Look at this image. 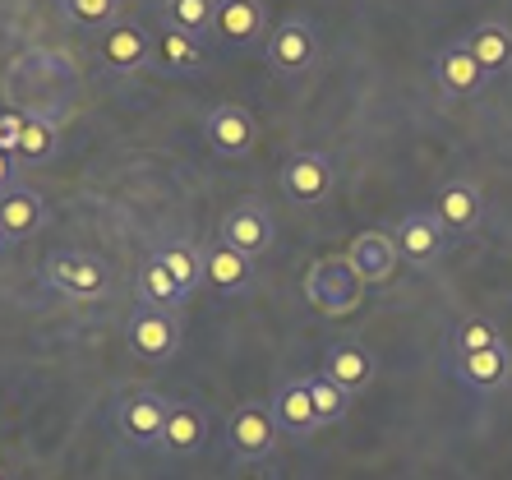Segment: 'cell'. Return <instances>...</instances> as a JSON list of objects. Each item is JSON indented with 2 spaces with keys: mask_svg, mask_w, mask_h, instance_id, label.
Listing matches in <instances>:
<instances>
[{
  "mask_svg": "<svg viewBox=\"0 0 512 480\" xmlns=\"http://www.w3.org/2000/svg\"><path fill=\"white\" fill-rule=\"evenodd\" d=\"M167 416H171V402H162L148 388H139V393H130L120 402V430H125L130 444H143V448H157Z\"/></svg>",
  "mask_w": 512,
  "mask_h": 480,
  "instance_id": "obj_11",
  "label": "cell"
},
{
  "mask_svg": "<svg viewBox=\"0 0 512 480\" xmlns=\"http://www.w3.org/2000/svg\"><path fill=\"white\" fill-rule=\"evenodd\" d=\"M203 282L213 291H245L254 282V259L231 250L227 240H213L203 250Z\"/></svg>",
  "mask_w": 512,
  "mask_h": 480,
  "instance_id": "obj_16",
  "label": "cell"
},
{
  "mask_svg": "<svg viewBox=\"0 0 512 480\" xmlns=\"http://www.w3.org/2000/svg\"><path fill=\"white\" fill-rule=\"evenodd\" d=\"M453 347H457V356H471V351H489V347H503V333L489 324V319H466V324L453 333Z\"/></svg>",
  "mask_w": 512,
  "mask_h": 480,
  "instance_id": "obj_29",
  "label": "cell"
},
{
  "mask_svg": "<svg viewBox=\"0 0 512 480\" xmlns=\"http://www.w3.org/2000/svg\"><path fill=\"white\" fill-rule=\"evenodd\" d=\"M217 240H227L231 250L259 259V254H268V245H273V217H268V208L263 204L245 199V204H236L227 217H222Z\"/></svg>",
  "mask_w": 512,
  "mask_h": 480,
  "instance_id": "obj_7",
  "label": "cell"
},
{
  "mask_svg": "<svg viewBox=\"0 0 512 480\" xmlns=\"http://www.w3.org/2000/svg\"><path fill=\"white\" fill-rule=\"evenodd\" d=\"M434 79H439V88L448 97H476L485 93L489 74L476 65V56L457 42V47H443L439 56H434Z\"/></svg>",
  "mask_w": 512,
  "mask_h": 480,
  "instance_id": "obj_15",
  "label": "cell"
},
{
  "mask_svg": "<svg viewBox=\"0 0 512 480\" xmlns=\"http://www.w3.org/2000/svg\"><path fill=\"white\" fill-rule=\"evenodd\" d=\"M277 420L268 402H245V407L231 411L227 420V448L240 462H263V457L277 448Z\"/></svg>",
  "mask_w": 512,
  "mask_h": 480,
  "instance_id": "obj_2",
  "label": "cell"
},
{
  "mask_svg": "<svg viewBox=\"0 0 512 480\" xmlns=\"http://www.w3.org/2000/svg\"><path fill=\"white\" fill-rule=\"evenodd\" d=\"M282 190L296 199V204H323L328 190H333V162L323 153H291L282 162Z\"/></svg>",
  "mask_w": 512,
  "mask_h": 480,
  "instance_id": "obj_9",
  "label": "cell"
},
{
  "mask_svg": "<svg viewBox=\"0 0 512 480\" xmlns=\"http://www.w3.org/2000/svg\"><path fill=\"white\" fill-rule=\"evenodd\" d=\"M10 180H14V171H10V153H0V194L10 190Z\"/></svg>",
  "mask_w": 512,
  "mask_h": 480,
  "instance_id": "obj_32",
  "label": "cell"
},
{
  "mask_svg": "<svg viewBox=\"0 0 512 480\" xmlns=\"http://www.w3.org/2000/svg\"><path fill=\"white\" fill-rule=\"evenodd\" d=\"M116 10H120V0H65V14H70L74 24H84V28L111 24Z\"/></svg>",
  "mask_w": 512,
  "mask_h": 480,
  "instance_id": "obj_30",
  "label": "cell"
},
{
  "mask_svg": "<svg viewBox=\"0 0 512 480\" xmlns=\"http://www.w3.org/2000/svg\"><path fill=\"white\" fill-rule=\"evenodd\" d=\"M47 227V204L37 199V190H10L0 194V231L10 240H24V236H37V231Z\"/></svg>",
  "mask_w": 512,
  "mask_h": 480,
  "instance_id": "obj_19",
  "label": "cell"
},
{
  "mask_svg": "<svg viewBox=\"0 0 512 480\" xmlns=\"http://www.w3.org/2000/svg\"><path fill=\"white\" fill-rule=\"evenodd\" d=\"M305 384H310V402H314V416H319V425H337V420L346 416V397H351V393H342V388H337L328 374H310Z\"/></svg>",
  "mask_w": 512,
  "mask_h": 480,
  "instance_id": "obj_26",
  "label": "cell"
},
{
  "mask_svg": "<svg viewBox=\"0 0 512 480\" xmlns=\"http://www.w3.org/2000/svg\"><path fill=\"white\" fill-rule=\"evenodd\" d=\"M305 300L328 319H342L365 300V282H360V273L351 268L346 254H328L305 273Z\"/></svg>",
  "mask_w": 512,
  "mask_h": 480,
  "instance_id": "obj_1",
  "label": "cell"
},
{
  "mask_svg": "<svg viewBox=\"0 0 512 480\" xmlns=\"http://www.w3.org/2000/svg\"><path fill=\"white\" fill-rule=\"evenodd\" d=\"M393 240H397V254H402L406 264H416V268H429L443 250H448V231H443V222L434 217V208H416V213H406Z\"/></svg>",
  "mask_w": 512,
  "mask_h": 480,
  "instance_id": "obj_6",
  "label": "cell"
},
{
  "mask_svg": "<svg viewBox=\"0 0 512 480\" xmlns=\"http://www.w3.org/2000/svg\"><path fill=\"white\" fill-rule=\"evenodd\" d=\"M167 19L176 33L203 37L217 24V0H167Z\"/></svg>",
  "mask_w": 512,
  "mask_h": 480,
  "instance_id": "obj_24",
  "label": "cell"
},
{
  "mask_svg": "<svg viewBox=\"0 0 512 480\" xmlns=\"http://www.w3.org/2000/svg\"><path fill=\"white\" fill-rule=\"evenodd\" d=\"M5 245H10V236H5V231H0V250H5Z\"/></svg>",
  "mask_w": 512,
  "mask_h": 480,
  "instance_id": "obj_33",
  "label": "cell"
},
{
  "mask_svg": "<svg viewBox=\"0 0 512 480\" xmlns=\"http://www.w3.org/2000/svg\"><path fill=\"white\" fill-rule=\"evenodd\" d=\"M47 282L65 296H79V300H93L111 287V273L107 264L88 250H56L47 259Z\"/></svg>",
  "mask_w": 512,
  "mask_h": 480,
  "instance_id": "obj_3",
  "label": "cell"
},
{
  "mask_svg": "<svg viewBox=\"0 0 512 480\" xmlns=\"http://www.w3.org/2000/svg\"><path fill=\"white\" fill-rule=\"evenodd\" d=\"M56 153V120L51 116H28L24 120V139H19V157L24 162H47Z\"/></svg>",
  "mask_w": 512,
  "mask_h": 480,
  "instance_id": "obj_27",
  "label": "cell"
},
{
  "mask_svg": "<svg viewBox=\"0 0 512 480\" xmlns=\"http://www.w3.org/2000/svg\"><path fill=\"white\" fill-rule=\"evenodd\" d=\"M213 33L231 51H245L254 42H263V0H217Z\"/></svg>",
  "mask_w": 512,
  "mask_h": 480,
  "instance_id": "obj_12",
  "label": "cell"
},
{
  "mask_svg": "<svg viewBox=\"0 0 512 480\" xmlns=\"http://www.w3.org/2000/svg\"><path fill=\"white\" fill-rule=\"evenodd\" d=\"M323 374L333 379L342 393H365L374 384V356L360 342H337L323 356Z\"/></svg>",
  "mask_w": 512,
  "mask_h": 480,
  "instance_id": "obj_17",
  "label": "cell"
},
{
  "mask_svg": "<svg viewBox=\"0 0 512 480\" xmlns=\"http://www.w3.org/2000/svg\"><path fill=\"white\" fill-rule=\"evenodd\" d=\"M346 259H351V268L360 273V282L365 287H379V282H388V277L397 273V240L383 236V231H365V236L351 240V250H346Z\"/></svg>",
  "mask_w": 512,
  "mask_h": 480,
  "instance_id": "obj_14",
  "label": "cell"
},
{
  "mask_svg": "<svg viewBox=\"0 0 512 480\" xmlns=\"http://www.w3.org/2000/svg\"><path fill=\"white\" fill-rule=\"evenodd\" d=\"M203 444H208V416H203L199 407H190V402L171 407L167 425H162V439H157V448H162V453L190 457V453H199Z\"/></svg>",
  "mask_w": 512,
  "mask_h": 480,
  "instance_id": "obj_20",
  "label": "cell"
},
{
  "mask_svg": "<svg viewBox=\"0 0 512 480\" xmlns=\"http://www.w3.org/2000/svg\"><path fill=\"white\" fill-rule=\"evenodd\" d=\"M139 300L162 305V310H176L180 300H185L180 282L171 277V268L162 264V254H148V259H143V268H139Z\"/></svg>",
  "mask_w": 512,
  "mask_h": 480,
  "instance_id": "obj_23",
  "label": "cell"
},
{
  "mask_svg": "<svg viewBox=\"0 0 512 480\" xmlns=\"http://www.w3.org/2000/svg\"><path fill=\"white\" fill-rule=\"evenodd\" d=\"M0 480H5V476H0Z\"/></svg>",
  "mask_w": 512,
  "mask_h": 480,
  "instance_id": "obj_34",
  "label": "cell"
},
{
  "mask_svg": "<svg viewBox=\"0 0 512 480\" xmlns=\"http://www.w3.org/2000/svg\"><path fill=\"white\" fill-rule=\"evenodd\" d=\"M162 60H167L171 70H199L203 65V42L190 33H176L171 28L167 37H162Z\"/></svg>",
  "mask_w": 512,
  "mask_h": 480,
  "instance_id": "obj_28",
  "label": "cell"
},
{
  "mask_svg": "<svg viewBox=\"0 0 512 480\" xmlns=\"http://www.w3.org/2000/svg\"><path fill=\"white\" fill-rule=\"evenodd\" d=\"M157 254H162V264L171 268V277L180 282V291H185V296H190V291L203 282V250H194V245L176 240V245H167V250H157Z\"/></svg>",
  "mask_w": 512,
  "mask_h": 480,
  "instance_id": "obj_25",
  "label": "cell"
},
{
  "mask_svg": "<svg viewBox=\"0 0 512 480\" xmlns=\"http://www.w3.org/2000/svg\"><path fill=\"white\" fill-rule=\"evenodd\" d=\"M457 379L476 393H499L512 379V351L508 347H489V351H471L457 356Z\"/></svg>",
  "mask_w": 512,
  "mask_h": 480,
  "instance_id": "obj_18",
  "label": "cell"
},
{
  "mask_svg": "<svg viewBox=\"0 0 512 480\" xmlns=\"http://www.w3.org/2000/svg\"><path fill=\"white\" fill-rule=\"evenodd\" d=\"M24 120L19 111H0V153H19V139H24Z\"/></svg>",
  "mask_w": 512,
  "mask_h": 480,
  "instance_id": "obj_31",
  "label": "cell"
},
{
  "mask_svg": "<svg viewBox=\"0 0 512 480\" xmlns=\"http://www.w3.org/2000/svg\"><path fill=\"white\" fill-rule=\"evenodd\" d=\"M268 407H273L277 430H282V434H291V439H305V434H314V430H319V416H314L310 384H305V379H282Z\"/></svg>",
  "mask_w": 512,
  "mask_h": 480,
  "instance_id": "obj_13",
  "label": "cell"
},
{
  "mask_svg": "<svg viewBox=\"0 0 512 480\" xmlns=\"http://www.w3.org/2000/svg\"><path fill=\"white\" fill-rule=\"evenodd\" d=\"M434 217L443 222L448 236H471L485 217V194L471 180H448L439 190V204H434Z\"/></svg>",
  "mask_w": 512,
  "mask_h": 480,
  "instance_id": "obj_10",
  "label": "cell"
},
{
  "mask_svg": "<svg viewBox=\"0 0 512 480\" xmlns=\"http://www.w3.org/2000/svg\"><path fill=\"white\" fill-rule=\"evenodd\" d=\"M314 60H319V33L305 19H286L273 33V42H268V65L277 74H286V79H296V74L310 70Z\"/></svg>",
  "mask_w": 512,
  "mask_h": 480,
  "instance_id": "obj_8",
  "label": "cell"
},
{
  "mask_svg": "<svg viewBox=\"0 0 512 480\" xmlns=\"http://www.w3.org/2000/svg\"><path fill=\"white\" fill-rule=\"evenodd\" d=\"M471 56H476V65L494 79V74H503V70H512V33L503 24H480L476 33L462 42Z\"/></svg>",
  "mask_w": 512,
  "mask_h": 480,
  "instance_id": "obj_21",
  "label": "cell"
},
{
  "mask_svg": "<svg viewBox=\"0 0 512 480\" xmlns=\"http://www.w3.org/2000/svg\"><path fill=\"white\" fill-rule=\"evenodd\" d=\"M125 337H130V351L139 360H167L171 351L180 347V324H176V314H171V310L139 300V305H134V314H130Z\"/></svg>",
  "mask_w": 512,
  "mask_h": 480,
  "instance_id": "obj_4",
  "label": "cell"
},
{
  "mask_svg": "<svg viewBox=\"0 0 512 480\" xmlns=\"http://www.w3.org/2000/svg\"><path fill=\"white\" fill-rule=\"evenodd\" d=\"M203 139L222 157H245L259 144V120L245 107H236V102H222V107H213L208 120H203Z\"/></svg>",
  "mask_w": 512,
  "mask_h": 480,
  "instance_id": "obj_5",
  "label": "cell"
},
{
  "mask_svg": "<svg viewBox=\"0 0 512 480\" xmlns=\"http://www.w3.org/2000/svg\"><path fill=\"white\" fill-rule=\"evenodd\" d=\"M102 60H107L111 70H139L143 60H148V37L134 24L107 28V37H102Z\"/></svg>",
  "mask_w": 512,
  "mask_h": 480,
  "instance_id": "obj_22",
  "label": "cell"
}]
</instances>
